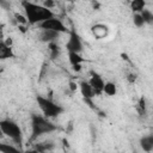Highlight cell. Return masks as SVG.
Returning <instances> with one entry per match:
<instances>
[{
	"mask_svg": "<svg viewBox=\"0 0 153 153\" xmlns=\"http://www.w3.org/2000/svg\"><path fill=\"white\" fill-rule=\"evenodd\" d=\"M140 146L145 152H151L153 149V135L143 136L140 140Z\"/></svg>",
	"mask_w": 153,
	"mask_h": 153,
	"instance_id": "11",
	"label": "cell"
},
{
	"mask_svg": "<svg viewBox=\"0 0 153 153\" xmlns=\"http://www.w3.org/2000/svg\"><path fill=\"white\" fill-rule=\"evenodd\" d=\"M136 109H137V112H139L141 116H146V114H147V104H146L145 97H140V99H139V102H137Z\"/></svg>",
	"mask_w": 153,
	"mask_h": 153,
	"instance_id": "16",
	"label": "cell"
},
{
	"mask_svg": "<svg viewBox=\"0 0 153 153\" xmlns=\"http://www.w3.org/2000/svg\"><path fill=\"white\" fill-rule=\"evenodd\" d=\"M0 5L5 7V6H6V0H0Z\"/></svg>",
	"mask_w": 153,
	"mask_h": 153,
	"instance_id": "26",
	"label": "cell"
},
{
	"mask_svg": "<svg viewBox=\"0 0 153 153\" xmlns=\"http://www.w3.org/2000/svg\"><path fill=\"white\" fill-rule=\"evenodd\" d=\"M23 10L26 17L27 23L32 24V25H38L39 23H42L43 20L54 17V13L51 10L44 7L43 5H38L31 1H23Z\"/></svg>",
	"mask_w": 153,
	"mask_h": 153,
	"instance_id": "1",
	"label": "cell"
},
{
	"mask_svg": "<svg viewBox=\"0 0 153 153\" xmlns=\"http://www.w3.org/2000/svg\"><path fill=\"white\" fill-rule=\"evenodd\" d=\"M72 68H73V71H74V72H80L82 67H81V63H80V65H73V66H72Z\"/></svg>",
	"mask_w": 153,
	"mask_h": 153,
	"instance_id": "25",
	"label": "cell"
},
{
	"mask_svg": "<svg viewBox=\"0 0 153 153\" xmlns=\"http://www.w3.org/2000/svg\"><path fill=\"white\" fill-rule=\"evenodd\" d=\"M104 82H105V81L103 80V78H102L98 73L91 72V78H90V80H88V84L91 85V87H92V90H93V92H94L96 96H100V94L103 93Z\"/></svg>",
	"mask_w": 153,
	"mask_h": 153,
	"instance_id": "7",
	"label": "cell"
},
{
	"mask_svg": "<svg viewBox=\"0 0 153 153\" xmlns=\"http://www.w3.org/2000/svg\"><path fill=\"white\" fill-rule=\"evenodd\" d=\"M145 7H146L145 0H131L130 1V10L134 13H140Z\"/></svg>",
	"mask_w": 153,
	"mask_h": 153,
	"instance_id": "15",
	"label": "cell"
},
{
	"mask_svg": "<svg viewBox=\"0 0 153 153\" xmlns=\"http://www.w3.org/2000/svg\"><path fill=\"white\" fill-rule=\"evenodd\" d=\"M48 48H49V51H50V55H51V57H56L57 55H59V45L55 43V42H50L49 44H48Z\"/></svg>",
	"mask_w": 153,
	"mask_h": 153,
	"instance_id": "20",
	"label": "cell"
},
{
	"mask_svg": "<svg viewBox=\"0 0 153 153\" xmlns=\"http://www.w3.org/2000/svg\"><path fill=\"white\" fill-rule=\"evenodd\" d=\"M59 32H55V31H51V30H42L41 32V39L43 42H47V43H50V42H55V39L59 37Z\"/></svg>",
	"mask_w": 153,
	"mask_h": 153,
	"instance_id": "10",
	"label": "cell"
},
{
	"mask_svg": "<svg viewBox=\"0 0 153 153\" xmlns=\"http://www.w3.org/2000/svg\"><path fill=\"white\" fill-rule=\"evenodd\" d=\"M127 79H128V81H129V82H131V84H133V82L136 80V75H135L134 73H130V74H128Z\"/></svg>",
	"mask_w": 153,
	"mask_h": 153,
	"instance_id": "23",
	"label": "cell"
},
{
	"mask_svg": "<svg viewBox=\"0 0 153 153\" xmlns=\"http://www.w3.org/2000/svg\"><path fill=\"white\" fill-rule=\"evenodd\" d=\"M140 14L142 16L145 24H151V23L153 22V14H152V12H151L149 10H147V8H143V10L140 12Z\"/></svg>",
	"mask_w": 153,
	"mask_h": 153,
	"instance_id": "18",
	"label": "cell"
},
{
	"mask_svg": "<svg viewBox=\"0 0 153 153\" xmlns=\"http://www.w3.org/2000/svg\"><path fill=\"white\" fill-rule=\"evenodd\" d=\"M43 6L49 8V10H51L55 6V2H54V0H43Z\"/></svg>",
	"mask_w": 153,
	"mask_h": 153,
	"instance_id": "22",
	"label": "cell"
},
{
	"mask_svg": "<svg viewBox=\"0 0 153 153\" xmlns=\"http://www.w3.org/2000/svg\"><path fill=\"white\" fill-rule=\"evenodd\" d=\"M0 130L1 133L10 137L16 143H22L23 141V133L20 127L12 120H1L0 121Z\"/></svg>",
	"mask_w": 153,
	"mask_h": 153,
	"instance_id": "4",
	"label": "cell"
},
{
	"mask_svg": "<svg viewBox=\"0 0 153 153\" xmlns=\"http://www.w3.org/2000/svg\"><path fill=\"white\" fill-rule=\"evenodd\" d=\"M36 102H37L38 108L41 109L42 114L48 118L57 117L59 115H61L63 112V109L59 104L53 102L50 98H47V97H43V96H37Z\"/></svg>",
	"mask_w": 153,
	"mask_h": 153,
	"instance_id": "3",
	"label": "cell"
},
{
	"mask_svg": "<svg viewBox=\"0 0 153 153\" xmlns=\"http://www.w3.org/2000/svg\"><path fill=\"white\" fill-rule=\"evenodd\" d=\"M133 23L136 27H142L145 25V22H143V18L140 13H134L133 16Z\"/></svg>",
	"mask_w": 153,
	"mask_h": 153,
	"instance_id": "19",
	"label": "cell"
},
{
	"mask_svg": "<svg viewBox=\"0 0 153 153\" xmlns=\"http://www.w3.org/2000/svg\"><path fill=\"white\" fill-rule=\"evenodd\" d=\"M38 26L41 30H51V31H55L59 33L67 32V26L63 24V22L59 18H55V17H51V18L43 20L42 23L38 24Z\"/></svg>",
	"mask_w": 153,
	"mask_h": 153,
	"instance_id": "5",
	"label": "cell"
},
{
	"mask_svg": "<svg viewBox=\"0 0 153 153\" xmlns=\"http://www.w3.org/2000/svg\"><path fill=\"white\" fill-rule=\"evenodd\" d=\"M66 49L68 51H75V53H80L82 50V42H81V38L80 36L74 31L72 30L69 32V37L66 42Z\"/></svg>",
	"mask_w": 153,
	"mask_h": 153,
	"instance_id": "6",
	"label": "cell"
},
{
	"mask_svg": "<svg viewBox=\"0 0 153 153\" xmlns=\"http://www.w3.org/2000/svg\"><path fill=\"white\" fill-rule=\"evenodd\" d=\"M103 93H105L106 96H110V97L116 96V93H117V86L114 82H111V81H106V82H104Z\"/></svg>",
	"mask_w": 153,
	"mask_h": 153,
	"instance_id": "13",
	"label": "cell"
},
{
	"mask_svg": "<svg viewBox=\"0 0 153 153\" xmlns=\"http://www.w3.org/2000/svg\"><path fill=\"white\" fill-rule=\"evenodd\" d=\"M31 127H32V136L31 139H36L43 134H49L54 130H56V126L49 121L48 117L41 116V115H32L31 120Z\"/></svg>",
	"mask_w": 153,
	"mask_h": 153,
	"instance_id": "2",
	"label": "cell"
},
{
	"mask_svg": "<svg viewBox=\"0 0 153 153\" xmlns=\"http://www.w3.org/2000/svg\"><path fill=\"white\" fill-rule=\"evenodd\" d=\"M68 61L69 63L73 65H80L85 61V59L80 55V53H75V51H68Z\"/></svg>",
	"mask_w": 153,
	"mask_h": 153,
	"instance_id": "12",
	"label": "cell"
},
{
	"mask_svg": "<svg viewBox=\"0 0 153 153\" xmlns=\"http://www.w3.org/2000/svg\"><path fill=\"white\" fill-rule=\"evenodd\" d=\"M92 32H93V35L96 37L102 38V37H104L108 33V26L102 25V24H97V25L92 26Z\"/></svg>",
	"mask_w": 153,
	"mask_h": 153,
	"instance_id": "14",
	"label": "cell"
},
{
	"mask_svg": "<svg viewBox=\"0 0 153 153\" xmlns=\"http://www.w3.org/2000/svg\"><path fill=\"white\" fill-rule=\"evenodd\" d=\"M14 57V53L12 50V47L6 44L2 38H0V61L12 59Z\"/></svg>",
	"mask_w": 153,
	"mask_h": 153,
	"instance_id": "9",
	"label": "cell"
},
{
	"mask_svg": "<svg viewBox=\"0 0 153 153\" xmlns=\"http://www.w3.org/2000/svg\"><path fill=\"white\" fill-rule=\"evenodd\" d=\"M69 90L73 91V92L76 91V90H78V84L74 82V81H71V82H69Z\"/></svg>",
	"mask_w": 153,
	"mask_h": 153,
	"instance_id": "24",
	"label": "cell"
},
{
	"mask_svg": "<svg viewBox=\"0 0 153 153\" xmlns=\"http://www.w3.org/2000/svg\"><path fill=\"white\" fill-rule=\"evenodd\" d=\"M0 152H2V153H17V152H19V148H17L10 143H0Z\"/></svg>",
	"mask_w": 153,
	"mask_h": 153,
	"instance_id": "17",
	"label": "cell"
},
{
	"mask_svg": "<svg viewBox=\"0 0 153 153\" xmlns=\"http://www.w3.org/2000/svg\"><path fill=\"white\" fill-rule=\"evenodd\" d=\"M14 18L17 19V22H18L19 24H26V23H27L26 17H24V16H22V14H19V13H16V14H14Z\"/></svg>",
	"mask_w": 153,
	"mask_h": 153,
	"instance_id": "21",
	"label": "cell"
},
{
	"mask_svg": "<svg viewBox=\"0 0 153 153\" xmlns=\"http://www.w3.org/2000/svg\"><path fill=\"white\" fill-rule=\"evenodd\" d=\"M78 87H79L80 93H81V96L84 97L85 100H91L96 96L94 92H93V90H92V87H91V85L88 84V81H85V80L80 81L78 84Z\"/></svg>",
	"mask_w": 153,
	"mask_h": 153,
	"instance_id": "8",
	"label": "cell"
}]
</instances>
